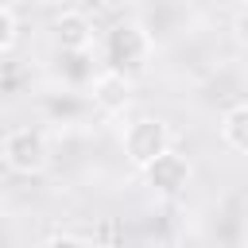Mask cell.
Returning a JSON list of instances; mask_svg holds the SVG:
<instances>
[{
	"mask_svg": "<svg viewBox=\"0 0 248 248\" xmlns=\"http://www.w3.org/2000/svg\"><path fill=\"white\" fill-rule=\"evenodd\" d=\"M151 62V31L136 19H116L105 31V66L112 74L136 78Z\"/></svg>",
	"mask_w": 248,
	"mask_h": 248,
	"instance_id": "cell-1",
	"label": "cell"
},
{
	"mask_svg": "<svg viewBox=\"0 0 248 248\" xmlns=\"http://www.w3.org/2000/svg\"><path fill=\"white\" fill-rule=\"evenodd\" d=\"M0 159L12 174H43L50 167V143L39 128H12L4 140H0Z\"/></svg>",
	"mask_w": 248,
	"mask_h": 248,
	"instance_id": "cell-2",
	"label": "cell"
},
{
	"mask_svg": "<svg viewBox=\"0 0 248 248\" xmlns=\"http://www.w3.org/2000/svg\"><path fill=\"white\" fill-rule=\"evenodd\" d=\"M120 147H124V159H128L136 170H143L155 155H163V151L170 147V124L159 120V116H136V120L124 124Z\"/></svg>",
	"mask_w": 248,
	"mask_h": 248,
	"instance_id": "cell-3",
	"label": "cell"
},
{
	"mask_svg": "<svg viewBox=\"0 0 248 248\" xmlns=\"http://www.w3.org/2000/svg\"><path fill=\"white\" fill-rule=\"evenodd\" d=\"M143 178H147V186H151L155 194H163V198H178V194L190 186L194 167H190V159H186L182 151L167 147L163 155H155V159L143 167Z\"/></svg>",
	"mask_w": 248,
	"mask_h": 248,
	"instance_id": "cell-4",
	"label": "cell"
},
{
	"mask_svg": "<svg viewBox=\"0 0 248 248\" xmlns=\"http://www.w3.org/2000/svg\"><path fill=\"white\" fill-rule=\"evenodd\" d=\"M50 39H54V46L62 54H85L93 46V19L85 12H78V8H66V12L54 16Z\"/></svg>",
	"mask_w": 248,
	"mask_h": 248,
	"instance_id": "cell-5",
	"label": "cell"
},
{
	"mask_svg": "<svg viewBox=\"0 0 248 248\" xmlns=\"http://www.w3.org/2000/svg\"><path fill=\"white\" fill-rule=\"evenodd\" d=\"M128 101H132V78L105 70V74L93 81V105H97L101 112H120Z\"/></svg>",
	"mask_w": 248,
	"mask_h": 248,
	"instance_id": "cell-6",
	"label": "cell"
},
{
	"mask_svg": "<svg viewBox=\"0 0 248 248\" xmlns=\"http://www.w3.org/2000/svg\"><path fill=\"white\" fill-rule=\"evenodd\" d=\"M221 140H225L232 151L248 155V101L225 108V116H221Z\"/></svg>",
	"mask_w": 248,
	"mask_h": 248,
	"instance_id": "cell-7",
	"label": "cell"
},
{
	"mask_svg": "<svg viewBox=\"0 0 248 248\" xmlns=\"http://www.w3.org/2000/svg\"><path fill=\"white\" fill-rule=\"evenodd\" d=\"M16 35H19V19H16L12 8L0 4V54H8L16 46Z\"/></svg>",
	"mask_w": 248,
	"mask_h": 248,
	"instance_id": "cell-8",
	"label": "cell"
},
{
	"mask_svg": "<svg viewBox=\"0 0 248 248\" xmlns=\"http://www.w3.org/2000/svg\"><path fill=\"white\" fill-rule=\"evenodd\" d=\"M43 248H93V240L74 236V232H54V236H46V240H43Z\"/></svg>",
	"mask_w": 248,
	"mask_h": 248,
	"instance_id": "cell-9",
	"label": "cell"
},
{
	"mask_svg": "<svg viewBox=\"0 0 248 248\" xmlns=\"http://www.w3.org/2000/svg\"><path fill=\"white\" fill-rule=\"evenodd\" d=\"M232 39L248 50V8H240V12H236V19H232Z\"/></svg>",
	"mask_w": 248,
	"mask_h": 248,
	"instance_id": "cell-10",
	"label": "cell"
},
{
	"mask_svg": "<svg viewBox=\"0 0 248 248\" xmlns=\"http://www.w3.org/2000/svg\"><path fill=\"white\" fill-rule=\"evenodd\" d=\"M232 4H236V8H248V0H232Z\"/></svg>",
	"mask_w": 248,
	"mask_h": 248,
	"instance_id": "cell-11",
	"label": "cell"
},
{
	"mask_svg": "<svg viewBox=\"0 0 248 248\" xmlns=\"http://www.w3.org/2000/svg\"><path fill=\"white\" fill-rule=\"evenodd\" d=\"M244 244H248V217H244Z\"/></svg>",
	"mask_w": 248,
	"mask_h": 248,
	"instance_id": "cell-12",
	"label": "cell"
}]
</instances>
